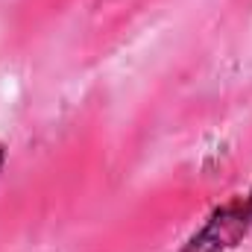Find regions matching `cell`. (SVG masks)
<instances>
[{
  "label": "cell",
  "instance_id": "6da1fadb",
  "mask_svg": "<svg viewBox=\"0 0 252 252\" xmlns=\"http://www.w3.org/2000/svg\"><path fill=\"white\" fill-rule=\"evenodd\" d=\"M252 235V185L247 193L211 208L202 226L182 244L179 252H232Z\"/></svg>",
  "mask_w": 252,
  "mask_h": 252
},
{
  "label": "cell",
  "instance_id": "7a4b0ae2",
  "mask_svg": "<svg viewBox=\"0 0 252 252\" xmlns=\"http://www.w3.org/2000/svg\"><path fill=\"white\" fill-rule=\"evenodd\" d=\"M3 164H6V147L0 144V170H3Z\"/></svg>",
  "mask_w": 252,
  "mask_h": 252
}]
</instances>
